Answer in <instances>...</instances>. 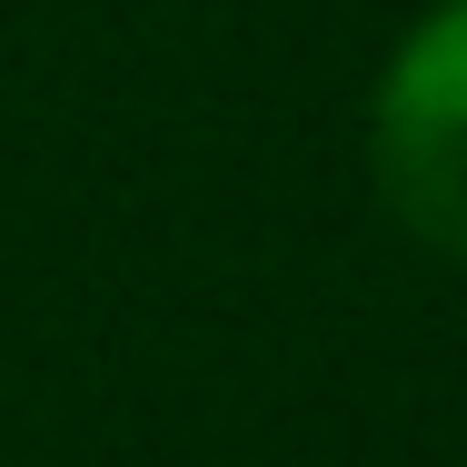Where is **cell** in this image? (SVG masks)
Segmentation results:
<instances>
[{
    "label": "cell",
    "instance_id": "1",
    "mask_svg": "<svg viewBox=\"0 0 467 467\" xmlns=\"http://www.w3.org/2000/svg\"><path fill=\"white\" fill-rule=\"evenodd\" d=\"M368 160H378L398 229L428 239L438 259H467V0L418 20L408 50L388 60Z\"/></svg>",
    "mask_w": 467,
    "mask_h": 467
}]
</instances>
